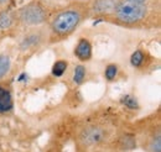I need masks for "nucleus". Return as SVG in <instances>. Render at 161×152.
<instances>
[{
    "instance_id": "1",
    "label": "nucleus",
    "mask_w": 161,
    "mask_h": 152,
    "mask_svg": "<svg viewBox=\"0 0 161 152\" xmlns=\"http://www.w3.org/2000/svg\"><path fill=\"white\" fill-rule=\"evenodd\" d=\"M89 18L88 4H69L53 13L47 21L48 43L55 45L69 38Z\"/></svg>"
},
{
    "instance_id": "2",
    "label": "nucleus",
    "mask_w": 161,
    "mask_h": 152,
    "mask_svg": "<svg viewBox=\"0 0 161 152\" xmlns=\"http://www.w3.org/2000/svg\"><path fill=\"white\" fill-rule=\"evenodd\" d=\"M114 22L120 24L123 26H138L144 24L150 16V6L149 4H138L120 0L112 15H109Z\"/></svg>"
},
{
    "instance_id": "3",
    "label": "nucleus",
    "mask_w": 161,
    "mask_h": 152,
    "mask_svg": "<svg viewBox=\"0 0 161 152\" xmlns=\"http://www.w3.org/2000/svg\"><path fill=\"white\" fill-rule=\"evenodd\" d=\"M15 13V21L25 29L45 25L50 19L48 8L41 0H31L20 6Z\"/></svg>"
},
{
    "instance_id": "4",
    "label": "nucleus",
    "mask_w": 161,
    "mask_h": 152,
    "mask_svg": "<svg viewBox=\"0 0 161 152\" xmlns=\"http://www.w3.org/2000/svg\"><path fill=\"white\" fill-rule=\"evenodd\" d=\"M112 136V129L103 124H87L77 133V142L84 149H92L104 145Z\"/></svg>"
},
{
    "instance_id": "5",
    "label": "nucleus",
    "mask_w": 161,
    "mask_h": 152,
    "mask_svg": "<svg viewBox=\"0 0 161 152\" xmlns=\"http://www.w3.org/2000/svg\"><path fill=\"white\" fill-rule=\"evenodd\" d=\"M48 43V31L47 26H36L26 29L18 40V48L22 53H32L42 48Z\"/></svg>"
},
{
    "instance_id": "6",
    "label": "nucleus",
    "mask_w": 161,
    "mask_h": 152,
    "mask_svg": "<svg viewBox=\"0 0 161 152\" xmlns=\"http://www.w3.org/2000/svg\"><path fill=\"white\" fill-rule=\"evenodd\" d=\"M120 0H92L88 4L89 16H109Z\"/></svg>"
},
{
    "instance_id": "7",
    "label": "nucleus",
    "mask_w": 161,
    "mask_h": 152,
    "mask_svg": "<svg viewBox=\"0 0 161 152\" xmlns=\"http://www.w3.org/2000/svg\"><path fill=\"white\" fill-rule=\"evenodd\" d=\"M73 53L80 62H88L93 55V47H92L91 41L84 37L80 38L73 50Z\"/></svg>"
},
{
    "instance_id": "8",
    "label": "nucleus",
    "mask_w": 161,
    "mask_h": 152,
    "mask_svg": "<svg viewBox=\"0 0 161 152\" xmlns=\"http://www.w3.org/2000/svg\"><path fill=\"white\" fill-rule=\"evenodd\" d=\"M14 100L9 88L0 85V114H6L13 109Z\"/></svg>"
},
{
    "instance_id": "9",
    "label": "nucleus",
    "mask_w": 161,
    "mask_h": 152,
    "mask_svg": "<svg viewBox=\"0 0 161 152\" xmlns=\"http://www.w3.org/2000/svg\"><path fill=\"white\" fill-rule=\"evenodd\" d=\"M146 151L147 152H161V133L160 130L153 131L146 140Z\"/></svg>"
},
{
    "instance_id": "10",
    "label": "nucleus",
    "mask_w": 161,
    "mask_h": 152,
    "mask_svg": "<svg viewBox=\"0 0 161 152\" xmlns=\"http://www.w3.org/2000/svg\"><path fill=\"white\" fill-rule=\"evenodd\" d=\"M14 25H16L15 21V13L11 10H1L0 11V29L3 30H8L10 27H13Z\"/></svg>"
},
{
    "instance_id": "11",
    "label": "nucleus",
    "mask_w": 161,
    "mask_h": 152,
    "mask_svg": "<svg viewBox=\"0 0 161 152\" xmlns=\"http://www.w3.org/2000/svg\"><path fill=\"white\" fill-rule=\"evenodd\" d=\"M129 61H130V64L134 68H136V69L142 68L147 63V53L144 50H136V51H134L131 53Z\"/></svg>"
},
{
    "instance_id": "12",
    "label": "nucleus",
    "mask_w": 161,
    "mask_h": 152,
    "mask_svg": "<svg viewBox=\"0 0 161 152\" xmlns=\"http://www.w3.org/2000/svg\"><path fill=\"white\" fill-rule=\"evenodd\" d=\"M11 69V58L6 53H0V80L9 74Z\"/></svg>"
},
{
    "instance_id": "13",
    "label": "nucleus",
    "mask_w": 161,
    "mask_h": 152,
    "mask_svg": "<svg viewBox=\"0 0 161 152\" xmlns=\"http://www.w3.org/2000/svg\"><path fill=\"white\" fill-rule=\"evenodd\" d=\"M86 77H87V69H86V67L83 64L76 66L75 69H73V82H75V84H77V85L83 84L84 80H86Z\"/></svg>"
},
{
    "instance_id": "14",
    "label": "nucleus",
    "mask_w": 161,
    "mask_h": 152,
    "mask_svg": "<svg viewBox=\"0 0 161 152\" xmlns=\"http://www.w3.org/2000/svg\"><path fill=\"white\" fill-rule=\"evenodd\" d=\"M67 68H68V62L67 61H64V59H58V61H56L55 62V64H53V67H52V76L55 77H62L64 73H66V71H67Z\"/></svg>"
},
{
    "instance_id": "15",
    "label": "nucleus",
    "mask_w": 161,
    "mask_h": 152,
    "mask_svg": "<svg viewBox=\"0 0 161 152\" xmlns=\"http://www.w3.org/2000/svg\"><path fill=\"white\" fill-rule=\"evenodd\" d=\"M119 73V68L115 63H109L105 68H104V78L108 80V82H112L114 80L117 76Z\"/></svg>"
},
{
    "instance_id": "16",
    "label": "nucleus",
    "mask_w": 161,
    "mask_h": 152,
    "mask_svg": "<svg viewBox=\"0 0 161 152\" xmlns=\"http://www.w3.org/2000/svg\"><path fill=\"white\" fill-rule=\"evenodd\" d=\"M119 145H120L121 150H129V149H133L134 146H136V141H135V138L133 136L124 135L119 140Z\"/></svg>"
},
{
    "instance_id": "17",
    "label": "nucleus",
    "mask_w": 161,
    "mask_h": 152,
    "mask_svg": "<svg viewBox=\"0 0 161 152\" xmlns=\"http://www.w3.org/2000/svg\"><path fill=\"white\" fill-rule=\"evenodd\" d=\"M45 5L46 3H51V4H63L62 6H66V5H69V4H89L92 0H41Z\"/></svg>"
},
{
    "instance_id": "18",
    "label": "nucleus",
    "mask_w": 161,
    "mask_h": 152,
    "mask_svg": "<svg viewBox=\"0 0 161 152\" xmlns=\"http://www.w3.org/2000/svg\"><path fill=\"white\" fill-rule=\"evenodd\" d=\"M121 103H123L125 106L130 108V109H135V108H138V100H136L133 95H130V94L124 95V96H123Z\"/></svg>"
},
{
    "instance_id": "19",
    "label": "nucleus",
    "mask_w": 161,
    "mask_h": 152,
    "mask_svg": "<svg viewBox=\"0 0 161 152\" xmlns=\"http://www.w3.org/2000/svg\"><path fill=\"white\" fill-rule=\"evenodd\" d=\"M125 1H130V3H138V4H146V3H149V0H125Z\"/></svg>"
},
{
    "instance_id": "20",
    "label": "nucleus",
    "mask_w": 161,
    "mask_h": 152,
    "mask_svg": "<svg viewBox=\"0 0 161 152\" xmlns=\"http://www.w3.org/2000/svg\"><path fill=\"white\" fill-rule=\"evenodd\" d=\"M6 1H8V0H0V6H1V5H4Z\"/></svg>"
}]
</instances>
